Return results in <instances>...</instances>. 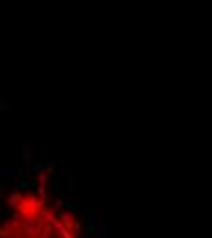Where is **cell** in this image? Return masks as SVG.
<instances>
[{
	"instance_id": "6da1fadb",
	"label": "cell",
	"mask_w": 212,
	"mask_h": 238,
	"mask_svg": "<svg viewBox=\"0 0 212 238\" xmlns=\"http://www.w3.org/2000/svg\"><path fill=\"white\" fill-rule=\"evenodd\" d=\"M0 238H77L68 216L37 196L15 198L13 216L0 224Z\"/></svg>"
}]
</instances>
